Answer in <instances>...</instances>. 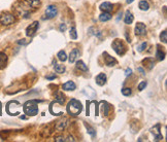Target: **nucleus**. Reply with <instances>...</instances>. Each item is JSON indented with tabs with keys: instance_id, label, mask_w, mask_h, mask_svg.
<instances>
[{
	"instance_id": "35",
	"label": "nucleus",
	"mask_w": 167,
	"mask_h": 142,
	"mask_svg": "<svg viewBox=\"0 0 167 142\" xmlns=\"http://www.w3.org/2000/svg\"><path fill=\"white\" fill-rule=\"evenodd\" d=\"M131 74H132V69L127 68V69H126V71H125V75H126V76H130Z\"/></svg>"
},
{
	"instance_id": "27",
	"label": "nucleus",
	"mask_w": 167,
	"mask_h": 142,
	"mask_svg": "<svg viewBox=\"0 0 167 142\" xmlns=\"http://www.w3.org/2000/svg\"><path fill=\"white\" fill-rule=\"evenodd\" d=\"M70 37H71V39H73V40H75V39H78V32H76V29L75 27H72V28L70 29Z\"/></svg>"
},
{
	"instance_id": "28",
	"label": "nucleus",
	"mask_w": 167,
	"mask_h": 142,
	"mask_svg": "<svg viewBox=\"0 0 167 142\" xmlns=\"http://www.w3.org/2000/svg\"><path fill=\"white\" fill-rule=\"evenodd\" d=\"M156 57L158 58V60L162 61V60H164V58H165V53L162 52L160 49H158V50H157V53H156Z\"/></svg>"
},
{
	"instance_id": "13",
	"label": "nucleus",
	"mask_w": 167,
	"mask_h": 142,
	"mask_svg": "<svg viewBox=\"0 0 167 142\" xmlns=\"http://www.w3.org/2000/svg\"><path fill=\"white\" fill-rule=\"evenodd\" d=\"M95 80H96V84H97V85L102 86V85H104L106 84V75H105L104 73H99V74L96 76Z\"/></svg>"
},
{
	"instance_id": "22",
	"label": "nucleus",
	"mask_w": 167,
	"mask_h": 142,
	"mask_svg": "<svg viewBox=\"0 0 167 142\" xmlns=\"http://www.w3.org/2000/svg\"><path fill=\"white\" fill-rule=\"evenodd\" d=\"M76 68L80 69V70H82V71H87V70H88V66L83 63L82 60H80V61L76 62Z\"/></svg>"
},
{
	"instance_id": "16",
	"label": "nucleus",
	"mask_w": 167,
	"mask_h": 142,
	"mask_svg": "<svg viewBox=\"0 0 167 142\" xmlns=\"http://www.w3.org/2000/svg\"><path fill=\"white\" fill-rule=\"evenodd\" d=\"M6 64H7V56L4 53L0 52V70L5 68Z\"/></svg>"
},
{
	"instance_id": "5",
	"label": "nucleus",
	"mask_w": 167,
	"mask_h": 142,
	"mask_svg": "<svg viewBox=\"0 0 167 142\" xmlns=\"http://www.w3.org/2000/svg\"><path fill=\"white\" fill-rule=\"evenodd\" d=\"M112 49L113 51L119 55V56H123L126 53V46L123 43V41L121 39H114L112 42Z\"/></svg>"
},
{
	"instance_id": "24",
	"label": "nucleus",
	"mask_w": 167,
	"mask_h": 142,
	"mask_svg": "<svg viewBox=\"0 0 167 142\" xmlns=\"http://www.w3.org/2000/svg\"><path fill=\"white\" fill-rule=\"evenodd\" d=\"M57 57H58V59H59L60 61H62V62H65V61L67 60V55H66L65 51H60V52L58 53Z\"/></svg>"
},
{
	"instance_id": "6",
	"label": "nucleus",
	"mask_w": 167,
	"mask_h": 142,
	"mask_svg": "<svg viewBox=\"0 0 167 142\" xmlns=\"http://www.w3.org/2000/svg\"><path fill=\"white\" fill-rule=\"evenodd\" d=\"M58 13V9L55 5H49L46 9V18L48 20H51V19H54Z\"/></svg>"
},
{
	"instance_id": "10",
	"label": "nucleus",
	"mask_w": 167,
	"mask_h": 142,
	"mask_svg": "<svg viewBox=\"0 0 167 142\" xmlns=\"http://www.w3.org/2000/svg\"><path fill=\"white\" fill-rule=\"evenodd\" d=\"M146 33V27L143 23H137L136 26H135V34L137 36H142Z\"/></svg>"
},
{
	"instance_id": "37",
	"label": "nucleus",
	"mask_w": 167,
	"mask_h": 142,
	"mask_svg": "<svg viewBox=\"0 0 167 142\" xmlns=\"http://www.w3.org/2000/svg\"><path fill=\"white\" fill-rule=\"evenodd\" d=\"M55 78H56L55 74H52V75H47V79H50V80H52V79H55Z\"/></svg>"
},
{
	"instance_id": "14",
	"label": "nucleus",
	"mask_w": 167,
	"mask_h": 142,
	"mask_svg": "<svg viewBox=\"0 0 167 142\" xmlns=\"http://www.w3.org/2000/svg\"><path fill=\"white\" fill-rule=\"evenodd\" d=\"M100 9L102 11H104V12H111L113 9V6H112V4H111V2H103L100 5Z\"/></svg>"
},
{
	"instance_id": "8",
	"label": "nucleus",
	"mask_w": 167,
	"mask_h": 142,
	"mask_svg": "<svg viewBox=\"0 0 167 142\" xmlns=\"http://www.w3.org/2000/svg\"><path fill=\"white\" fill-rule=\"evenodd\" d=\"M150 131H151V133L155 136V141H160V140L163 139V136H162L161 132H160V124H157L155 127L151 128Z\"/></svg>"
},
{
	"instance_id": "32",
	"label": "nucleus",
	"mask_w": 167,
	"mask_h": 142,
	"mask_svg": "<svg viewBox=\"0 0 167 142\" xmlns=\"http://www.w3.org/2000/svg\"><path fill=\"white\" fill-rule=\"evenodd\" d=\"M146 85H147V83H146V82H141V83L138 85V91H142V90H144Z\"/></svg>"
},
{
	"instance_id": "2",
	"label": "nucleus",
	"mask_w": 167,
	"mask_h": 142,
	"mask_svg": "<svg viewBox=\"0 0 167 142\" xmlns=\"http://www.w3.org/2000/svg\"><path fill=\"white\" fill-rule=\"evenodd\" d=\"M23 110L25 114H27L29 116H34L38 113V105H37V101L36 100H30L27 101L24 105H23Z\"/></svg>"
},
{
	"instance_id": "40",
	"label": "nucleus",
	"mask_w": 167,
	"mask_h": 142,
	"mask_svg": "<svg viewBox=\"0 0 167 142\" xmlns=\"http://www.w3.org/2000/svg\"><path fill=\"white\" fill-rule=\"evenodd\" d=\"M133 1H134V0H126V2H127L128 4H130V3H132Z\"/></svg>"
},
{
	"instance_id": "17",
	"label": "nucleus",
	"mask_w": 167,
	"mask_h": 142,
	"mask_svg": "<svg viewBox=\"0 0 167 142\" xmlns=\"http://www.w3.org/2000/svg\"><path fill=\"white\" fill-rule=\"evenodd\" d=\"M75 89H76V85L71 80H69L63 85V90H65V91H74Z\"/></svg>"
},
{
	"instance_id": "4",
	"label": "nucleus",
	"mask_w": 167,
	"mask_h": 142,
	"mask_svg": "<svg viewBox=\"0 0 167 142\" xmlns=\"http://www.w3.org/2000/svg\"><path fill=\"white\" fill-rule=\"evenodd\" d=\"M16 22V18L14 15L9 12H2L0 15V23L3 26H9Z\"/></svg>"
},
{
	"instance_id": "25",
	"label": "nucleus",
	"mask_w": 167,
	"mask_h": 142,
	"mask_svg": "<svg viewBox=\"0 0 167 142\" xmlns=\"http://www.w3.org/2000/svg\"><path fill=\"white\" fill-rule=\"evenodd\" d=\"M29 5L34 7V8H37L38 6H40V0H26Z\"/></svg>"
},
{
	"instance_id": "38",
	"label": "nucleus",
	"mask_w": 167,
	"mask_h": 142,
	"mask_svg": "<svg viewBox=\"0 0 167 142\" xmlns=\"http://www.w3.org/2000/svg\"><path fill=\"white\" fill-rule=\"evenodd\" d=\"M89 104H90V102L89 101H87V110H86V114L89 116L90 115V110H89Z\"/></svg>"
},
{
	"instance_id": "15",
	"label": "nucleus",
	"mask_w": 167,
	"mask_h": 142,
	"mask_svg": "<svg viewBox=\"0 0 167 142\" xmlns=\"http://www.w3.org/2000/svg\"><path fill=\"white\" fill-rule=\"evenodd\" d=\"M133 21H134V18H133L132 13H131L129 10H127L126 13H125V17H124V22H125V24L130 25V24L133 23Z\"/></svg>"
},
{
	"instance_id": "9",
	"label": "nucleus",
	"mask_w": 167,
	"mask_h": 142,
	"mask_svg": "<svg viewBox=\"0 0 167 142\" xmlns=\"http://www.w3.org/2000/svg\"><path fill=\"white\" fill-rule=\"evenodd\" d=\"M103 56H104V63H105V65H107L108 67H112V66H114V65L118 64V61L113 57H111V55H108L106 52H104Z\"/></svg>"
},
{
	"instance_id": "1",
	"label": "nucleus",
	"mask_w": 167,
	"mask_h": 142,
	"mask_svg": "<svg viewBox=\"0 0 167 142\" xmlns=\"http://www.w3.org/2000/svg\"><path fill=\"white\" fill-rule=\"evenodd\" d=\"M67 112L70 115H79L83 111V105L81 101L76 99H71L67 104Z\"/></svg>"
},
{
	"instance_id": "34",
	"label": "nucleus",
	"mask_w": 167,
	"mask_h": 142,
	"mask_svg": "<svg viewBox=\"0 0 167 142\" xmlns=\"http://www.w3.org/2000/svg\"><path fill=\"white\" fill-rule=\"evenodd\" d=\"M29 43V41H26V39H21L18 41V44H21V45H26Z\"/></svg>"
},
{
	"instance_id": "23",
	"label": "nucleus",
	"mask_w": 167,
	"mask_h": 142,
	"mask_svg": "<svg viewBox=\"0 0 167 142\" xmlns=\"http://www.w3.org/2000/svg\"><path fill=\"white\" fill-rule=\"evenodd\" d=\"M67 119H64V120H60V121H58V124H57V126H56V128L59 130V131H62L65 127H66V125H67Z\"/></svg>"
},
{
	"instance_id": "30",
	"label": "nucleus",
	"mask_w": 167,
	"mask_h": 142,
	"mask_svg": "<svg viewBox=\"0 0 167 142\" xmlns=\"http://www.w3.org/2000/svg\"><path fill=\"white\" fill-rule=\"evenodd\" d=\"M146 42H142L140 45H138L137 46V52H139V53H142L144 50H145V48H146Z\"/></svg>"
},
{
	"instance_id": "33",
	"label": "nucleus",
	"mask_w": 167,
	"mask_h": 142,
	"mask_svg": "<svg viewBox=\"0 0 167 142\" xmlns=\"http://www.w3.org/2000/svg\"><path fill=\"white\" fill-rule=\"evenodd\" d=\"M66 29H67V26H66V24H61L60 25V27H59V30H60V32H64V31H66Z\"/></svg>"
},
{
	"instance_id": "19",
	"label": "nucleus",
	"mask_w": 167,
	"mask_h": 142,
	"mask_svg": "<svg viewBox=\"0 0 167 142\" xmlns=\"http://www.w3.org/2000/svg\"><path fill=\"white\" fill-rule=\"evenodd\" d=\"M111 19V12H103V13H101V15L99 16V20H100L101 22H107V21H110Z\"/></svg>"
},
{
	"instance_id": "11",
	"label": "nucleus",
	"mask_w": 167,
	"mask_h": 142,
	"mask_svg": "<svg viewBox=\"0 0 167 142\" xmlns=\"http://www.w3.org/2000/svg\"><path fill=\"white\" fill-rule=\"evenodd\" d=\"M99 105H100V110H101V113L103 114V115H108L110 109H111V106H110V104H108L106 101H100Z\"/></svg>"
},
{
	"instance_id": "36",
	"label": "nucleus",
	"mask_w": 167,
	"mask_h": 142,
	"mask_svg": "<svg viewBox=\"0 0 167 142\" xmlns=\"http://www.w3.org/2000/svg\"><path fill=\"white\" fill-rule=\"evenodd\" d=\"M55 141L56 142H64V141H65V139H64V137H62V136H59V137H56Z\"/></svg>"
},
{
	"instance_id": "31",
	"label": "nucleus",
	"mask_w": 167,
	"mask_h": 142,
	"mask_svg": "<svg viewBox=\"0 0 167 142\" xmlns=\"http://www.w3.org/2000/svg\"><path fill=\"white\" fill-rule=\"evenodd\" d=\"M122 94H123L124 96H130V95H131V89H129V87H124V89L122 90Z\"/></svg>"
},
{
	"instance_id": "20",
	"label": "nucleus",
	"mask_w": 167,
	"mask_h": 142,
	"mask_svg": "<svg viewBox=\"0 0 167 142\" xmlns=\"http://www.w3.org/2000/svg\"><path fill=\"white\" fill-rule=\"evenodd\" d=\"M139 8H140L141 10H143V11L147 10V9L150 8V4H149V2H147V1H145V0H141V1L139 2Z\"/></svg>"
},
{
	"instance_id": "18",
	"label": "nucleus",
	"mask_w": 167,
	"mask_h": 142,
	"mask_svg": "<svg viewBox=\"0 0 167 142\" xmlns=\"http://www.w3.org/2000/svg\"><path fill=\"white\" fill-rule=\"evenodd\" d=\"M55 100H56V102H58L59 104H63V103H64V101H65V98H64L63 93H61V92L56 93Z\"/></svg>"
},
{
	"instance_id": "39",
	"label": "nucleus",
	"mask_w": 167,
	"mask_h": 142,
	"mask_svg": "<svg viewBox=\"0 0 167 142\" xmlns=\"http://www.w3.org/2000/svg\"><path fill=\"white\" fill-rule=\"evenodd\" d=\"M66 141H75V140L73 139V137H72V136H69V137H68V139H67Z\"/></svg>"
},
{
	"instance_id": "12",
	"label": "nucleus",
	"mask_w": 167,
	"mask_h": 142,
	"mask_svg": "<svg viewBox=\"0 0 167 142\" xmlns=\"http://www.w3.org/2000/svg\"><path fill=\"white\" fill-rule=\"evenodd\" d=\"M79 57H80V51L78 49H73L68 57V61H69V63H74Z\"/></svg>"
},
{
	"instance_id": "21",
	"label": "nucleus",
	"mask_w": 167,
	"mask_h": 142,
	"mask_svg": "<svg viewBox=\"0 0 167 142\" xmlns=\"http://www.w3.org/2000/svg\"><path fill=\"white\" fill-rule=\"evenodd\" d=\"M54 68H55V71L57 72V73H64V72H65V70H66L65 66H64V65H62V64H55Z\"/></svg>"
},
{
	"instance_id": "29",
	"label": "nucleus",
	"mask_w": 167,
	"mask_h": 142,
	"mask_svg": "<svg viewBox=\"0 0 167 142\" xmlns=\"http://www.w3.org/2000/svg\"><path fill=\"white\" fill-rule=\"evenodd\" d=\"M160 39H161V41H162L163 43H166V42H167V32H166V30L162 31V33L160 34Z\"/></svg>"
},
{
	"instance_id": "3",
	"label": "nucleus",
	"mask_w": 167,
	"mask_h": 142,
	"mask_svg": "<svg viewBox=\"0 0 167 142\" xmlns=\"http://www.w3.org/2000/svg\"><path fill=\"white\" fill-rule=\"evenodd\" d=\"M21 104L20 102L16 101V100H12L10 102L7 103L6 105V111L9 115H12V116H16V115H19L21 113Z\"/></svg>"
},
{
	"instance_id": "7",
	"label": "nucleus",
	"mask_w": 167,
	"mask_h": 142,
	"mask_svg": "<svg viewBox=\"0 0 167 142\" xmlns=\"http://www.w3.org/2000/svg\"><path fill=\"white\" fill-rule=\"evenodd\" d=\"M38 27H39V23H38L37 21L33 22L32 24H30L27 28H26V35L29 36V37L33 36V35L36 33V31H37Z\"/></svg>"
},
{
	"instance_id": "26",
	"label": "nucleus",
	"mask_w": 167,
	"mask_h": 142,
	"mask_svg": "<svg viewBox=\"0 0 167 142\" xmlns=\"http://www.w3.org/2000/svg\"><path fill=\"white\" fill-rule=\"evenodd\" d=\"M85 126H86V128H87V130H88V133H89L92 137H95V136H96V131L94 130V128L90 127V126L87 125V124H85Z\"/></svg>"
},
{
	"instance_id": "41",
	"label": "nucleus",
	"mask_w": 167,
	"mask_h": 142,
	"mask_svg": "<svg viewBox=\"0 0 167 142\" xmlns=\"http://www.w3.org/2000/svg\"><path fill=\"white\" fill-rule=\"evenodd\" d=\"M137 70H138V71H140V72H141V73H142V74H144V71H143V70H142V69H141V68H138V69H137Z\"/></svg>"
}]
</instances>
